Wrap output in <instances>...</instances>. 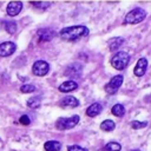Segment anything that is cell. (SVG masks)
<instances>
[{"label": "cell", "instance_id": "1", "mask_svg": "<svg viewBox=\"0 0 151 151\" xmlns=\"http://www.w3.org/2000/svg\"><path fill=\"white\" fill-rule=\"evenodd\" d=\"M88 34V28L81 25H77V26H70V27H65L60 31L59 35L61 39L67 40V41H74L78 40L83 37H86Z\"/></svg>", "mask_w": 151, "mask_h": 151}, {"label": "cell", "instance_id": "2", "mask_svg": "<svg viewBox=\"0 0 151 151\" xmlns=\"http://www.w3.org/2000/svg\"><path fill=\"white\" fill-rule=\"evenodd\" d=\"M129 61H130V54L124 51H119L113 55L111 60V65L116 70H124L127 66Z\"/></svg>", "mask_w": 151, "mask_h": 151}, {"label": "cell", "instance_id": "3", "mask_svg": "<svg viewBox=\"0 0 151 151\" xmlns=\"http://www.w3.org/2000/svg\"><path fill=\"white\" fill-rule=\"evenodd\" d=\"M78 123H79V116H77V114H74L72 117H67V118L61 117V118L57 119L55 127L58 130H61V131L63 130H70V129L74 127Z\"/></svg>", "mask_w": 151, "mask_h": 151}, {"label": "cell", "instance_id": "4", "mask_svg": "<svg viewBox=\"0 0 151 151\" xmlns=\"http://www.w3.org/2000/svg\"><path fill=\"white\" fill-rule=\"evenodd\" d=\"M146 17V12L142 8H134L125 15V24H138L142 22Z\"/></svg>", "mask_w": 151, "mask_h": 151}, {"label": "cell", "instance_id": "5", "mask_svg": "<svg viewBox=\"0 0 151 151\" xmlns=\"http://www.w3.org/2000/svg\"><path fill=\"white\" fill-rule=\"evenodd\" d=\"M123 81H124V77H123L122 74L114 76L113 78H111V80L105 85V91H106V93H109V94L116 93V92L119 90V87L122 86Z\"/></svg>", "mask_w": 151, "mask_h": 151}, {"label": "cell", "instance_id": "6", "mask_svg": "<svg viewBox=\"0 0 151 151\" xmlns=\"http://www.w3.org/2000/svg\"><path fill=\"white\" fill-rule=\"evenodd\" d=\"M50 71V65L48 63L44 61V60H38L33 64L32 66V72L33 74L38 76V77H42V76H46Z\"/></svg>", "mask_w": 151, "mask_h": 151}, {"label": "cell", "instance_id": "7", "mask_svg": "<svg viewBox=\"0 0 151 151\" xmlns=\"http://www.w3.org/2000/svg\"><path fill=\"white\" fill-rule=\"evenodd\" d=\"M17 50V45L12 41H5L0 44V57H8Z\"/></svg>", "mask_w": 151, "mask_h": 151}, {"label": "cell", "instance_id": "8", "mask_svg": "<svg viewBox=\"0 0 151 151\" xmlns=\"http://www.w3.org/2000/svg\"><path fill=\"white\" fill-rule=\"evenodd\" d=\"M21 9H22V2H21V1H11V2L7 5V7H6L7 14H8L9 17L18 15Z\"/></svg>", "mask_w": 151, "mask_h": 151}, {"label": "cell", "instance_id": "9", "mask_svg": "<svg viewBox=\"0 0 151 151\" xmlns=\"http://www.w3.org/2000/svg\"><path fill=\"white\" fill-rule=\"evenodd\" d=\"M81 71H83L81 65L78 64V63H74V64L70 65V66L66 68L65 74L68 76V77H71V78H79L80 74H81Z\"/></svg>", "mask_w": 151, "mask_h": 151}, {"label": "cell", "instance_id": "10", "mask_svg": "<svg viewBox=\"0 0 151 151\" xmlns=\"http://www.w3.org/2000/svg\"><path fill=\"white\" fill-rule=\"evenodd\" d=\"M146 67H147V60L145 58H140L137 61L133 72H134V74L137 77H143L145 74V72H146Z\"/></svg>", "mask_w": 151, "mask_h": 151}, {"label": "cell", "instance_id": "11", "mask_svg": "<svg viewBox=\"0 0 151 151\" xmlns=\"http://www.w3.org/2000/svg\"><path fill=\"white\" fill-rule=\"evenodd\" d=\"M59 104L63 107H77L79 105V100L73 96H66L60 100Z\"/></svg>", "mask_w": 151, "mask_h": 151}, {"label": "cell", "instance_id": "12", "mask_svg": "<svg viewBox=\"0 0 151 151\" xmlns=\"http://www.w3.org/2000/svg\"><path fill=\"white\" fill-rule=\"evenodd\" d=\"M54 35H55V32L51 28H42L38 31V37L42 41H50Z\"/></svg>", "mask_w": 151, "mask_h": 151}, {"label": "cell", "instance_id": "13", "mask_svg": "<svg viewBox=\"0 0 151 151\" xmlns=\"http://www.w3.org/2000/svg\"><path fill=\"white\" fill-rule=\"evenodd\" d=\"M58 88L60 92H72L78 88V84L73 80H67V81H64Z\"/></svg>", "mask_w": 151, "mask_h": 151}, {"label": "cell", "instance_id": "14", "mask_svg": "<svg viewBox=\"0 0 151 151\" xmlns=\"http://www.w3.org/2000/svg\"><path fill=\"white\" fill-rule=\"evenodd\" d=\"M101 110H103V106H101L99 103H93L92 105H90V106L87 107L86 114H87L88 117H96V116H98V114L101 112Z\"/></svg>", "mask_w": 151, "mask_h": 151}, {"label": "cell", "instance_id": "15", "mask_svg": "<svg viewBox=\"0 0 151 151\" xmlns=\"http://www.w3.org/2000/svg\"><path fill=\"white\" fill-rule=\"evenodd\" d=\"M44 149L46 151H60L61 150V143L58 140H47L44 144Z\"/></svg>", "mask_w": 151, "mask_h": 151}, {"label": "cell", "instance_id": "16", "mask_svg": "<svg viewBox=\"0 0 151 151\" xmlns=\"http://www.w3.org/2000/svg\"><path fill=\"white\" fill-rule=\"evenodd\" d=\"M123 42H124V39L123 38L116 37V38H112V39L109 40V47H110L111 51H114V50H118Z\"/></svg>", "mask_w": 151, "mask_h": 151}, {"label": "cell", "instance_id": "17", "mask_svg": "<svg viewBox=\"0 0 151 151\" xmlns=\"http://www.w3.org/2000/svg\"><path fill=\"white\" fill-rule=\"evenodd\" d=\"M100 129L103 131H113L116 129V123L111 119H106L100 124Z\"/></svg>", "mask_w": 151, "mask_h": 151}, {"label": "cell", "instance_id": "18", "mask_svg": "<svg viewBox=\"0 0 151 151\" xmlns=\"http://www.w3.org/2000/svg\"><path fill=\"white\" fill-rule=\"evenodd\" d=\"M112 114H114L116 117H123L125 114V107L122 104H116L113 105V107L111 109Z\"/></svg>", "mask_w": 151, "mask_h": 151}, {"label": "cell", "instance_id": "19", "mask_svg": "<svg viewBox=\"0 0 151 151\" xmlns=\"http://www.w3.org/2000/svg\"><path fill=\"white\" fill-rule=\"evenodd\" d=\"M41 104V98L40 97H31L27 100V106L31 109H38Z\"/></svg>", "mask_w": 151, "mask_h": 151}, {"label": "cell", "instance_id": "20", "mask_svg": "<svg viewBox=\"0 0 151 151\" xmlns=\"http://www.w3.org/2000/svg\"><path fill=\"white\" fill-rule=\"evenodd\" d=\"M120 149H122V145L117 142H110L104 146L105 151H120Z\"/></svg>", "mask_w": 151, "mask_h": 151}, {"label": "cell", "instance_id": "21", "mask_svg": "<svg viewBox=\"0 0 151 151\" xmlns=\"http://www.w3.org/2000/svg\"><path fill=\"white\" fill-rule=\"evenodd\" d=\"M4 26H5V29L9 34H14L15 31H17V24L14 21H5L4 22Z\"/></svg>", "mask_w": 151, "mask_h": 151}, {"label": "cell", "instance_id": "22", "mask_svg": "<svg viewBox=\"0 0 151 151\" xmlns=\"http://www.w3.org/2000/svg\"><path fill=\"white\" fill-rule=\"evenodd\" d=\"M20 91L24 92V93H31V92H34L35 91V86L34 85H31V84H24L20 87Z\"/></svg>", "mask_w": 151, "mask_h": 151}, {"label": "cell", "instance_id": "23", "mask_svg": "<svg viewBox=\"0 0 151 151\" xmlns=\"http://www.w3.org/2000/svg\"><path fill=\"white\" fill-rule=\"evenodd\" d=\"M131 126H132V129H134V130L143 129V127L147 126V122H138V120H133V122H131Z\"/></svg>", "mask_w": 151, "mask_h": 151}, {"label": "cell", "instance_id": "24", "mask_svg": "<svg viewBox=\"0 0 151 151\" xmlns=\"http://www.w3.org/2000/svg\"><path fill=\"white\" fill-rule=\"evenodd\" d=\"M33 6H35V7H38V8H41V9H45V8H47L48 6H50V2H47V1H32L31 2Z\"/></svg>", "mask_w": 151, "mask_h": 151}, {"label": "cell", "instance_id": "25", "mask_svg": "<svg viewBox=\"0 0 151 151\" xmlns=\"http://www.w3.org/2000/svg\"><path fill=\"white\" fill-rule=\"evenodd\" d=\"M19 123L22 124V125H29V124H31V120H29V118H28L27 114H22V116L19 118Z\"/></svg>", "mask_w": 151, "mask_h": 151}, {"label": "cell", "instance_id": "26", "mask_svg": "<svg viewBox=\"0 0 151 151\" xmlns=\"http://www.w3.org/2000/svg\"><path fill=\"white\" fill-rule=\"evenodd\" d=\"M67 150L68 151H87L86 149H84V147H81L79 145H70L67 147Z\"/></svg>", "mask_w": 151, "mask_h": 151}, {"label": "cell", "instance_id": "27", "mask_svg": "<svg viewBox=\"0 0 151 151\" xmlns=\"http://www.w3.org/2000/svg\"><path fill=\"white\" fill-rule=\"evenodd\" d=\"M132 151H140V150H132Z\"/></svg>", "mask_w": 151, "mask_h": 151}]
</instances>
